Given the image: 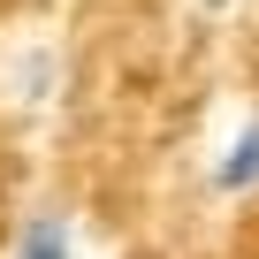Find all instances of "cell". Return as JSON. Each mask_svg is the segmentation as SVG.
Wrapping results in <instances>:
<instances>
[{
  "label": "cell",
  "instance_id": "cell-1",
  "mask_svg": "<svg viewBox=\"0 0 259 259\" xmlns=\"http://www.w3.org/2000/svg\"><path fill=\"white\" fill-rule=\"evenodd\" d=\"M213 191H221V198H259V114L236 122V138L221 145V160H213Z\"/></svg>",
  "mask_w": 259,
  "mask_h": 259
},
{
  "label": "cell",
  "instance_id": "cell-2",
  "mask_svg": "<svg viewBox=\"0 0 259 259\" xmlns=\"http://www.w3.org/2000/svg\"><path fill=\"white\" fill-rule=\"evenodd\" d=\"M8 259H76V229L61 221V213H31L23 229H16V251Z\"/></svg>",
  "mask_w": 259,
  "mask_h": 259
}]
</instances>
